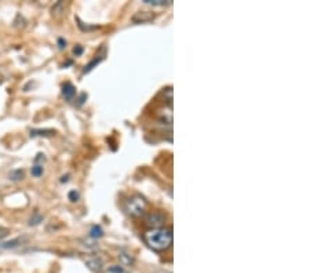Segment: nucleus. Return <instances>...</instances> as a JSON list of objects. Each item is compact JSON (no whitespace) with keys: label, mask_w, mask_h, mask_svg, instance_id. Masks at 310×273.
Returning <instances> with one entry per match:
<instances>
[{"label":"nucleus","mask_w":310,"mask_h":273,"mask_svg":"<svg viewBox=\"0 0 310 273\" xmlns=\"http://www.w3.org/2000/svg\"><path fill=\"white\" fill-rule=\"evenodd\" d=\"M42 221H43V217H42V215L35 214V217L29 220V225H38L39 222H42Z\"/></svg>","instance_id":"10"},{"label":"nucleus","mask_w":310,"mask_h":273,"mask_svg":"<svg viewBox=\"0 0 310 273\" xmlns=\"http://www.w3.org/2000/svg\"><path fill=\"white\" fill-rule=\"evenodd\" d=\"M90 236L91 237H99V236H102V229L99 226H94V228L91 229Z\"/></svg>","instance_id":"9"},{"label":"nucleus","mask_w":310,"mask_h":273,"mask_svg":"<svg viewBox=\"0 0 310 273\" xmlns=\"http://www.w3.org/2000/svg\"><path fill=\"white\" fill-rule=\"evenodd\" d=\"M153 18V16L148 13V11H144V13H138L133 17V20L135 22H145V21H150Z\"/></svg>","instance_id":"6"},{"label":"nucleus","mask_w":310,"mask_h":273,"mask_svg":"<svg viewBox=\"0 0 310 273\" xmlns=\"http://www.w3.org/2000/svg\"><path fill=\"white\" fill-rule=\"evenodd\" d=\"M124 209L133 217H139V215L144 214L145 211V200L141 196H134L130 198L126 204H124Z\"/></svg>","instance_id":"2"},{"label":"nucleus","mask_w":310,"mask_h":273,"mask_svg":"<svg viewBox=\"0 0 310 273\" xmlns=\"http://www.w3.org/2000/svg\"><path fill=\"white\" fill-rule=\"evenodd\" d=\"M43 174V167L42 166H33L32 167V175L33 177H40Z\"/></svg>","instance_id":"8"},{"label":"nucleus","mask_w":310,"mask_h":273,"mask_svg":"<svg viewBox=\"0 0 310 273\" xmlns=\"http://www.w3.org/2000/svg\"><path fill=\"white\" fill-rule=\"evenodd\" d=\"M164 221H166V217L160 211H153V213H150L146 217V224L149 226H153V229L160 228L164 224Z\"/></svg>","instance_id":"3"},{"label":"nucleus","mask_w":310,"mask_h":273,"mask_svg":"<svg viewBox=\"0 0 310 273\" xmlns=\"http://www.w3.org/2000/svg\"><path fill=\"white\" fill-rule=\"evenodd\" d=\"M22 177H24V171H22V170H17V171L11 172V175H10L11 179H14V181H17V179H21Z\"/></svg>","instance_id":"11"},{"label":"nucleus","mask_w":310,"mask_h":273,"mask_svg":"<svg viewBox=\"0 0 310 273\" xmlns=\"http://www.w3.org/2000/svg\"><path fill=\"white\" fill-rule=\"evenodd\" d=\"M25 240L24 237H18V239H14V240L6 241V243H0V250H7V248H14L17 247L20 243Z\"/></svg>","instance_id":"5"},{"label":"nucleus","mask_w":310,"mask_h":273,"mask_svg":"<svg viewBox=\"0 0 310 273\" xmlns=\"http://www.w3.org/2000/svg\"><path fill=\"white\" fill-rule=\"evenodd\" d=\"M75 93H76V88L73 87V84L72 83H65L64 86H62V94H64L65 98H68V100H70L72 97L75 96Z\"/></svg>","instance_id":"4"},{"label":"nucleus","mask_w":310,"mask_h":273,"mask_svg":"<svg viewBox=\"0 0 310 273\" xmlns=\"http://www.w3.org/2000/svg\"><path fill=\"white\" fill-rule=\"evenodd\" d=\"M73 54H75V55H81V54H83V47H81V46H76V47L73 48Z\"/></svg>","instance_id":"15"},{"label":"nucleus","mask_w":310,"mask_h":273,"mask_svg":"<svg viewBox=\"0 0 310 273\" xmlns=\"http://www.w3.org/2000/svg\"><path fill=\"white\" fill-rule=\"evenodd\" d=\"M69 200L70 202H77V200H79V193L76 192V191L69 192Z\"/></svg>","instance_id":"13"},{"label":"nucleus","mask_w":310,"mask_h":273,"mask_svg":"<svg viewBox=\"0 0 310 273\" xmlns=\"http://www.w3.org/2000/svg\"><path fill=\"white\" fill-rule=\"evenodd\" d=\"M146 244L155 251H166L172 244V230L170 228H156L144 235Z\"/></svg>","instance_id":"1"},{"label":"nucleus","mask_w":310,"mask_h":273,"mask_svg":"<svg viewBox=\"0 0 310 273\" xmlns=\"http://www.w3.org/2000/svg\"><path fill=\"white\" fill-rule=\"evenodd\" d=\"M145 3H148V5H153V6L170 5V2H160V0H145Z\"/></svg>","instance_id":"12"},{"label":"nucleus","mask_w":310,"mask_h":273,"mask_svg":"<svg viewBox=\"0 0 310 273\" xmlns=\"http://www.w3.org/2000/svg\"><path fill=\"white\" fill-rule=\"evenodd\" d=\"M59 44H61L59 47H64V40L62 39H59Z\"/></svg>","instance_id":"16"},{"label":"nucleus","mask_w":310,"mask_h":273,"mask_svg":"<svg viewBox=\"0 0 310 273\" xmlns=\"http://www.w3.org/2000/svg\"><path fill=\"white\" fill-rule=\"evenodd\" d=\"M87 266L92 269V270L98 272V270H101V269H102V263H101V261H98V259H94V261H87Z\"/></svg>","instance_id":"7"},{"label":"nucleus","mask_w":310,"mask_h":273,"mask_svg":"<svg viewBox=\"0 0 310 273\" xmlns=\"http://www.w3.org/2000/svg\"><path fill=\"white\" fill-rule=\"evenodd\" d=\"M10 233V230L7 229V228H0V239H3V237H6V236Z\"/></svg>","instance_id":"14"}]
</instances>
